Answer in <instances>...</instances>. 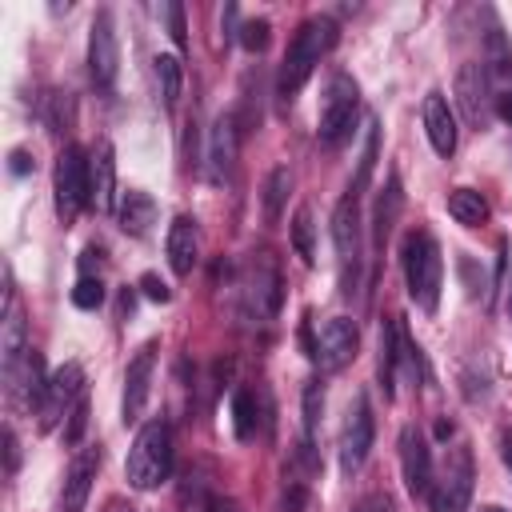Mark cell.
I'll list each match as a JSON object with an SVG mask.
<instances>
[{
  "label": "cell",
  "instance_id": "cell-40",
  "mask_svg": "<svg viewBox=\"0 0 512 512\" xmlns=\"http://www.w3.org/2000/svg\"><path fill=\"white\" fill-rule=\"evenodd\" d=\"M8 160H12V164H8V168H12V172H16V176H24V172H28V168H32V160H28V152H24V148H16V152H12V156H8Z\"/></svg>",
  "mask_w": 512,
  "mask_h": 512
},
{
  "label": "cell",
  "instance_id": "cell-24",
  "mask_svg": "<svg viewBox=\"0 0 512 512\" xmlns=\"http://www.w3.org/2000/svg\"><path fill=\"white\" fill-rule=\"evenodd\" d=\"M448 216L456 224H464V228H480V224H488L492 208H488V196L484 192H476V188H452L448 192Z\"/></svg>",
  "mask_w": 512,
  "mask_h": 512
},
{
  "label": "cell",
  "instance_id": "cell-38",
  "mask_svg": "<svg viewBox=\"0 0 512 512\" xmlns=\"http://www.w3.org/2000/svg\"><path fill=\"white\" fill-rule=\"evenodd\" d=\"M4 456H8V476H12L16 464H20V448H16V432L12 428H4Z\"/></svg>",
  "mask_w": 512,
  "mask_h": 512
},
{
  "label": "cell",
  "instance_id": "cell-3",
  "mask_svg": "<svg viewBox=\"0 0 512 512\" xmlns=\"http://www.w3.org/2000/svg\"><path fill=\"white\" fill-rule=\"evenodd\" d=\"M172 472V428L164 416L140 424L132 448H128V464H124V476L136 492H152L168 480Z\"/></svg>",
  "mask_w": 512,
  "mask_h": 512
},
{
  "label": "cell",
  "instance_id": "cell-17",
  "mask_svg": "<svg viewBox=\"0 0 512 512\" xmlns=\"http://www.w3.org/2000/svg\"><path fill=\"white\" fill-rule=\"evenodd\" d=\"M88 204L96 212L116 208V148H112V140H96V148L88 152Z\"/></svg>",
  "mask_w": 512,
  "mask_h": 512
},
{
  "label": "cell",
  "instance_id": "cell-42",
  "mask_svg": "<svg viewBox=\"0 0 512 512\" xmlns=\"http://www.w3.org/2000/svg\"><path fill=\"white\" fill-rule=\"evenodd\" d=\"M104 512H140L136 504H128V500H108V508Z\"/></svg>",
  "mask_w": 512,
  "mask_h": 512
},
{
  "label": "cell",
  "instance_id": "cell-33",
  "mask_svg": "<svg viewBox=\"0 0 512 512\" xmlns=\"http://www.w3.org/2000/svg\"><path fill=\"white\" fill-rule=\"evenodd\" d=\"M100 300H104V284H100V276H80L76 288H72V304L88 312V308H100Z\"/></svg>",
  "mask_w": 512,
  "mask_h": 512
},
{
  "label": "cell",
  "instance_id": "cell-28",
  "mask_svg": "<svg viewBox=\"0 0 512 512\" xmlns=\"http://www.w3.org/2000/svg\"><path fill=\"white\" fill-rule=\"evenodd\" d=\"M292 248L304 264H316V224H312V208L300 204L292 216Z\"/></svg>",
  "mask_w": 512,
  "mask_h": 512
},
{
  "label": "cell",
  "instance_id": "cell-13",
  "mask_svg": "<svg viewBox=\"0 0 512 512\" xmlns=\"http://www.w3.org/2000/svg\"><path fill=\"white\" fill-rule=\"evenodd\" d=\"M156 340H148V344H140V352L128 360V368H124V400H120V416H124V424H136L140 420V412H144V404H148V388H152V368H156Z\"/></svg>",
  "mask_w": 512,
  "mask_h": 512
},
{
  "label": "cell",
  "instance_id": "cell-44",
  "mask_svg": "<svg viewBox=\"0 0 512 512\" xmlns=\"http://www.w3.org/2000/svg\"><path fill=\"white\" fill-rule=\"evenodd\" d=\"M508 312H512V276H508Z\"/></svg>",
  "mask_w": 512,
  "mask_h": 512
},
{
  "label": "cell",
  "instance_id": "cell-9",
  "mask_svg": "<svg viewBox=\"0 0 512 512\" xmlns=\"http://www.w3.org/2000/svg\"><path fill=\"white\" fill-rule=\"evenodd\" d=\"M80 396H84V368H80L76 360H68V364H60V368L48 376L44 400H40V408H36L40 428H44V432L56 428V424L80 404Z\"/></svg>",
  "mask_w": 512,
  "mask_h": 512
},
{
  "label": "cell",
  "instance_id": "cell-8",
  "mask_svg": "<svg viewBox=\"0 0 512 512\" xmlns=\"http://www.w3.org/2000/svg\"><path fill=\"white\" fill-rule=\"evenodd\" d=\"M280 300H284L280 268H276L272 252H256L248 260V276H244V304L256 320H272L280 312Z\"/></svg>",
  "mask_w": 512,
  "mask_h": 512
},
{
  "label": "cell",
  "instance_id": "cell-32",
  "mask_svg": "<svg viewBox=\"0 0 512 512\" xmlns=\"http://www.w3.org/2000/svg\"><path fill=\"white\" fill-rule=\"evenodd\" d=\"M268 36H272V24H268L264 16L240 24V44H244L248 52H264V48H268Z\"/></svg>",
  "mask_w": 512,
  "mask_h": 512
},
{
  "label": "cell",
  "instance_id": "cell-43",
  "mask_svg": "<svg viewBox=\"0 0 512 512\" xmlns=\"http://www.w3.org/2000/svg\"><path fill=\"white\" fill-rule=\"evenodd\" d=\"M480 512H508V508H500V504H484Z\"/></svg>",
  "mask_w": 512,
  "mask_h": 512
},
{
  "label": "cell",
  "instance_id": "cell-21",
  "mask_svg": "<svg viewBox=\"0 0 512 512\" xmlns=\"http://www.w3.org/2000/svg\"><path fill=\"white\" fill-rule=\"evenodd\" d=\"M404 328H400V320H384L380 324V356H376V372H380V388H384V396L392 400L396 396V364H400V356H404Z\"/></svg>",
  "mask_w": 512,
  "mask_h": 512
},
{
  "label": "cell",
  "instance_id": "cell-35",
  "mask_svg": "<svg viewBox=\"0 0 512 512\" xmlns=\"http://www.w3.org/2000/svg\"><path fill=\"white\" fill-rule=\"evenodd\" d=\"M140 292H144L148 300H156V304H168V300H172V288H168L156 272H144V276H140Z\"/></svg>",
  "mask_w": 512,
  "mask_h": 512
},
{
  "label": "cell",
  "instance_id": "cell-2",
  "mask_svg": "<svg viewBox=\"0 0 512 512\" xmlns=\"http://www.w3.org/2000/svg\"><path fill=\"white\" fill-rule=\"evenodd\" d=\"M400 264H404V284H408L412 304L424 308V312H436V304H440V284H444V260H440L436 236L424 232V228H412V232L404 236Z\"/></svg>",
  "mask_w": 512,
  "mask_h": 512
},
{
  "label": "cell",
  "instance_id": "cell-30",
  "mask_svg": "<svg viewBox=\"0 0 512 512\" xmlns=\"http://www.w3.org/2000/svg\"><path fill=\"white\" fill-rule=\"evenodd\" d=\"M376 148H380V132H376V120H368V136H364V152H360V168H356V180L348 184V196L360 200V192L368 188V176L376 168Z\"/></svg>",
  "mask_w": 512,
  "mask_h": 512
},
{
  "label": "cell",
  "instance_id": "cell-11",
  "mask_svg": "<svg viewBox=\"0 0 512 512\" xmlns=\"http://www.w3.org/2000/svg\"><path fill=\"white\" fill-rule=\"evenodd\" d=\"M488 96H492L488 64H476V60L460 64V72H456V104H460L464 124L476 128V132L488 124Z\"/></svg>",
  "mask_w": 512,
  "mask_h": 512
},
{
  "label": "cell",
  "instance_id": "cell-10",
  "mask_svg": "<svg viewBox=\"0 0 512 512\" xmlns=\"http://www.w3.org/2000/svg\"><path fill=\"white\" fill-rule=\"evenodd\" d=\"M88 72L96 88H112L116 72H120V44H116V28H112V12L100 8L92 28H88Z\"/></svg>",
  "mask_w": 512,
  "mask_h": 512
},
{
  "label": "cell",
  "instance_id": "cell-36",
  "mask_svg": "<svg viewBox=\"0 0 512 512\" xmlns=\"http://www.w3.org/2000/svg\"><path fill=\"white\" fill-rule=\"evenodd\" d=\"M84 424H88V400L80 396V404L68 412V428H64V440H68V444H80V432H84Z\"/></svg>",
  "mask_w": 512,
  "mask_h": 512
},
{
  "label": "cell",
  "instance_id": "cell-34",
  "mask_svg": "<svg viewBox=\"0 0 512 512\" xmlns=\"http://www.w3.org/2000/svg\"><path fill=\"white\" fill-rule=\"evenodd\" d=\"M164 20H168V36L172 44L184 52L188 48V28H184V8L180 4H164Z\"/></svg>",
  "mask_w": 512,
  "mask_h": 512
},
{
  "label": "cell",
  "instance_id": "cell-25",
  "mask_svg": "<svg viewBox=\"0 0 512 512\" xmlns=\"http://www.w3.org/2000/svg\"><path fill=\"white\" fill-rule=\"evenodd\" d=\"M152 220H156V200H152L148 192L132 188V192L120 196V228H124L128 236H144Z\"/></svg>",
  "mask_w": 512,
  "mask_h": 512
},
{
  "label": "cell",
  "instance_id": "cell-15",
  "mask_svg": "<svg viewBox=\"0 0 512 512\" xmlns=\"http://www.w3.org/2000/svg\"><path fill=\"white\" fill-rule=\"evenodd\" d=\"M356 344H360L356 324H352L348 316H332V320H324V328H320V336H316V344H312V356H316L328 372H336V368H344V364L356 356Z\"/></svg>",
  "mask_w": 512,
  "mask_h": 512
},
{
  "label": "cell",
  "instance_id": "cell-4",
  "mask_svg": "<svg viewBox=\"0 0 512 512\" xmlns=\"http://www.w3.org/2000/svg\"><path fill=\"white\" fill-rule=\"evenodd\" d=\"M360 116V84L348 76V72H336L324 88V100H320V140L324 144H344L352 136V124Z\"/></svg>",
  "mask_w": 512,
  "mask_h": 512
},
{
  "label": "cell",
  "instance_id": "cell-37",
  "mask_svg": "<svg viewBox=\"0 0 512 512\" xmlns=\"http://www.w3.org/2000/svg\"><path fill=\"white\" fill-rule=\"evenodd\" d=\"M356 512H392V500H388V492H372L356 504Z\"/></svg>",
  "mask_w": 512,
  "mask_h": 512
},
{
  "label": "cell",
  "instance_id": "cell-41",
  "mask_svg": "<svg viewBox=\"0 0 512 512\" xmlns=\"http://www.w3.org/2000/svg\"><path fill=\"white\" fill-rule=\"evenodd\" d=\"M496 112H500V120H504V124H512V92L496 96Z\"/></svg>",
  "mask_w": 512,
  "mask_h": 512
},
{
  "label": "cell",
  "instance_id": "cell-14",
  "mask_svg": "<svg viewBox=\"0 0 512 512\" xmlns=\"http://www.w3.org/2000/svg\"><path fill=\"white\" fill-rule=\"evenodd\" d=\"M100 460H104L100 444H84V448L72 456V464H68V472H64V488H60V512H80V508L88 504L92 480H96V472H100Z\"/></svg>",
  "mask_w": 512,
  "mask_h": 512
},
{
  "label": "cell",
  "instance_id": "cell-39",
  "mask_svg": "<svg viewBox=\"0 0 512 512\" xmlns=\"http://www.w3.org/2000/svg\"><path fill=\"white\" fill-rule=\"evenodd\" d=\"M500 460H504V468L512 476V428H500Z\"/></svg>",
  "mask_w": 512,
  "mask_h": 512
},
{
  "label": "cell",
  "instance_id": "cell-6",
  "mask_svg": "<svg viewBox=\"0 0 512 512\" xmlns=\"http://www.w3.org/2000/svg\"><path fill=\"white\" fill-rule=\"evenodd\" d=\"M332 244H336V264H340V292L352 296L360 284V208H356V196H344L336 204Z\"/></svg>",
  "mask_w": 512,
  "mask_h": 512
},
{
  "label": "cell",
  "instance_id": "cell-27",
  "mask_svg": "<svg viewBox=\"0 0 512 512\" xmlns=\"http://www.w3.org/2000/svg\"><path fill=\"white\" fill-rule=\"evenodd\" d=\"M288 192H292V172H288L284 164H276V168L268 172V180H264V220H268V224L280 220Z\"/></svg>",
  "mask_w": 512,
  "mask_h": 512
},
{
  "label": "cell",
  "instance_id": "cell-7",
  "mask_svg": "<svg viewBox=\"0 0 512 512\" xmlns=\"http://www.w3.org/2000/svg\"><path fill=\"white\" fill-rule=\"evenodd\" d=\"M376 440V420H372V408H368V396L356 392L348 400V412H344V428H340V472L352 476L364 460H368V448Z\"/></svg>",
  "mask_w": 512,
  "mask_h": 512
},
{
  "label": "cell",
  "instance_id": "cell-19",
  "mask_svg": "<svg viewBox=\"0 0 512 512\" xmlns=\"http://www.w3.org/2000/svg\"><path fill=\"white\" fill-rule=\"evenodd\" d=\"M236 148H240V120L236 112H224L212 124V140H208V164H212V180H228L236 168Z\"/></svg>",
  "mask_w": 512,
  "mask_h": 512
},
{
  "label": "cell",
  "instance_id": "cell-12",
  "mask_svg": "<svg viewBox=\"0 0 512 512\" xmlns=\"http://www.w3.org/2000/svg\"><path fill=\"white\" fill-rule=\"evenodd\" d=\"M472 452L468 448H456L444 476L432 484V512H464L468 508V496H472Z\"/></svg>",
  "mask_w": 512,
  "mask_h": 512
},
{
  "label": "cell",
  "instance_id": "cell-5",
  "mask_svg": "<svg viewBox=\"0 0 512 512\" xmlns=\"http://www.w3.org/2000/svg\"><path fill=\"white\" fill-rule=\"evenodd\" d=\"M52 192H56V216L60 224H72L80 208L88 204V156L76 144H64L52 168Z\"/></svg>",
  "mask_w": 512,
  "mask_h": 512
},
{
  "label": "cell",
  "instance_id": "cell-23",
  "mask_svg": "<svg viewBox=\"0 0 512 512\" xmlns=\"http://www.w3.org/2000/svg\"><path fill=\"white\" fill-rule=\"evenodd\" d=\"M400 204H404V196H400V180H396V172H392V176H388V184H384V192L376 196V208H372V244H376V252H384V244H388V236H392V224H396Z\"/></svg>",
  "mask_w": 512,
  "mask_h": 512
},
{
  "label": "cell",
  "instance_id": "cell-29",
  "mask_svg": "<svg viewBox=\"0 0 512 512\" xmlns=\"http://www.w3.org/2000/svg\"><path fill=\"white\" fill-rule=\"evenodd\" d=\"M152 64H156V84H160V100H164V108H176V100H180V84H184V68H180V60H176V56H156Z\"/></svg>",
  "mask_w": 512,
  "mask_h": 512
},
{
  "label": "cell",
  "instance_id": "cell-1",
  "mask_svg": "<svg viewBox=\"0 0 512 512\" xmlns=\"http://www.w3.org/2000/svg\"><path fill=\"white\" fill-rule=\"evenodd\" d=\"M336 40H340V24H336L332 16H308V20L296 28V36H292V44H288V52H284L280 76H276V96H280L284 104H292V96L308 84V76H312L316 64L336 48Z\"/></svg>",
  "mask_w": 512,
  "mask_h": 512
},
{
  "label": "cell",
  "instance_id": "cell-20",
  "mask_svg": "<svg viewBox=\"0 0 512 512\" xmlns=\"http://www.w3.org/2000/svg\"><path fill=\"white\" fill-rule=\"evenodd\" d=\"M164 248H168L172 272H176V276H192V268H196V260H200V228H196V220H192V216H176V220L168 224Z\"/></svg>",
  "mask_w": 512,
  "mask_h": 512
},
{
  "label": "cell",
  "instance_id": "cell-16",
  "mask_svg": "<svg viewBox=\"0 0 512 512\" xmlns=\"http://www.w3.org/2000/svg\"><path fill=\"white\" fill-rule=\"evenodd\" d=\"M400 472H404V488L412 496H428L432 492V452L420 428H404L400 432Z\"/></svg>",
  "mask_w": 512,
  "mask_h": 512
},
{
  "label": "cell",
  "instance_id": "cell-26",
  "mask_svg": "<svg viewBox=\"0 0 512 512\" xmlns=\"http://www.w3.org/2000/svg\"><path fill=\"white\" fill-rule=\"evenodd\" d=\"M256 420H260L256 388H236V396H232V432H236V440H252L256 436Z\"/></svg>",
  "mask_w": 512,
  "mask_h": 512
},
{
  "label": "cell",
  "instance_id": "cell-45",
  "mask_svg": "<svg viewBox=\"0 0 512 512\" xmlns=\"http://www.w3.org/2000/svg\"><path fill=\"white\" fill-rule=\"evenodd\" d=\"M220 512H236V508H232V504H224V508H220Z\"/></svg>",
  "mask_w": 512,
  "mask_h": 512
},
{
  "label": "cell",
  "instance_id": "cell-18",
  "mask_svg": "<svg viewBox=\"0 0 512 512\" xmlns=\"http://www.w3.org/2000/svg\"><path fill=\"white\" fill-rule=\"evenodd\" d=\"M424 132H428V140H432V148H436V156H452L456 152V116H452V108H448V96L440 92V88H432L428 96H424Z\"/></svg>",
  "mask_w": 512,
  "mask_h": 512
},
{
  "label": "cell",
  "instance_id": "cell-31",
  "mask_svg": "<svg viewBox=\"0 0 512 512\" xmlns=\"http://www.w3.org/2000/svg\"><path fill=\"white\" fill-rule=\"evenodd\" d=\"M320 416H324V384L320 380H308L304 384V440L312 444L316 428H320Z\"/></svg>",
  "mask_w": 512,
  "mask_h": 512
},
{
  "label": "cell",
  "instance_id": "cell-22",
  "mask_svg": "<svg viewBox=\"0 0 512 512\" xmlns=\"http://www.w3.org/2000/svg\"><path fill=\"white\" fill-rule=\"evenodd\" d=\"M32 344H28V328H24V316L16 312V304H8L4 312V332H0V364H4V376H12L24 360H28Z\"/></svg>",
  "mask_w": 512,
  "mask_h": 512
}]
</instances>
